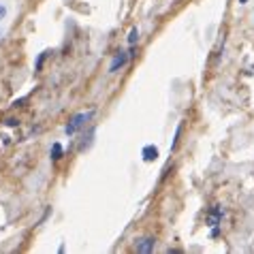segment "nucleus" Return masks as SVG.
Masks as SVG:
<instances>
[{
  "instance_id": "nucleus-1",
  "label": "nucleus",
  "mask_w": 254,
  "mask_h": 254,
  "mask_svg": "<svg viewBox=\"0 0 254 254\" xmlns=\"http://www.w3.org/2000/svg\"><path fill=\"white\" fill-rule=\"evenodd\" d=\"M94 114H96V109H88V111H81V114H75L73 118L68 120V124H66V135L68 137H73V135H77V132H79L83 126H86L90 120L94 118Z\"/></svg>"
},
{
  "instance_id": "nucleus-2",
  "label": "nucleus",
  "mask_w": 254,
  "mask_h": 254,
  "mask_svg": "<svg viewBox=\"0 0 254 254\" xmlns=\"http://www.w3.org/2000/svg\"><path fill=\"white\" fill-rule=\"evenodd\" d=\"M128 60H130V54L120 49V52L114 56V60H111V64H109V73H118V70H122L126 64H128Z\"/></svg>"
},
{
  "instance_id": "nucleus-3",
  "label": "nucleus",
  "mask_w": 254,
  "mask_h": 254,
  "mask_svg": "<svg viewBox=\"0 0 254 254\" xmlns=\"http://www.w3.org/2000/svg\"><path fill=\"white\" fill-rule=\"evenodd\" d=\"M135 250L139 254H152L154 250H156V239H154V237H143L141 242H137Z\"/></svg>"
},
{
  "instance_id": "nucleus-4",
  "label": "nucleus",
  "mask_w": 254,
  "mask_h": 254,
  "mask_svg": "<svg viewBox=\"0 0 254 254\" xmlns=\"http://www.w3.org/2000/svg\"><path fill=\"white\" fill-rule=\"evenodd\" d=\"M222 216H224V211H222V207L220 205H214L209 209V218H207V224L211 229L214 227H220V222H222Z\"/></svg>"
},
{
  "instance_id": "nucleus-5",
  "label": "nucleus",
  "mask_w": 254,
  "mask_h": 254,
  "mask_svg": "<svg viewBox=\"0 0 254 254\" xmlns=\"http://www.w3.org/2000/svg\"><path fill=\"white\" fill-rule=\"evenodd\" d=\"M141 158H143V162H154L158 160V147L156 145H145L143 150H141Z\"/></svg>"
},
{
  "instance_id": "nucleus-6",
  "label": "nucleus",
  "mask_w": 254,
  "mask_h": 254,
  "mask_svg": "<svg viewBox=\"0 0 254 254\" xmlns=\"http://www.w3.org/2000/svg\"><path fill=\"white\" fill-rule=\"evenodd\" d=\"M62 156H64V147H62V143L56 141V143L52 145V150H49V158H52L54 162H58Z\"/></svg>"
},
{
  "instance_id": "nucleus-7",
  "label": "nucleus",
  "mask_w": 254,
  "mask_h": 254,
  "mask_svg": "<svg viewBox=\"0 0 254 254\" xmlns=\"http://www.w3.org/2000/svg\"><path fill=\"white\" fill-rule=\"evenodd\" d=\"M126 41H128V45H130V47H135V45L139 43V28H137V26H135V28H130L128 39H126Z\"/></svg>"
},
{
  "instance_id": "nucleus-8",
  "label": "nucleus",
  "mask_w": 254,
  "mask_h": 254,
  "mask_svg": "<svg viewBox=\"0 0 254 254\" xmlns=\"http://www.w3.org/2000/svg\"><path fill=\"white\" fill-rule=\"evenodd\" d=\"M182 128H184V124H178V128H175V135H173V143H171V152L178 150V143H180V135H182Z\"/></svg>"
},
{
  "instance_id": "nucleus-9",
  "label": "nucleus",
  "mask_w": 254,
  "mask_h": 254,
  "mask_svg": "<svg viewBox=\"0 0 254 254\" xmlns=\"http://www.w3.org/2000/svg\"><path fill=\"white\" fill-rule=\"evenodd\" d=\"M45 58H47V52H43V54H39V58H37V64H34V70H41V66H43V62H45Z\"/></svg>"
},
{
  "instance_id": "nucleus-10",
  "label": "nucleus",
  "mask_w": 254,
  "mask_h": 254,
  "mask_svg": "<svg viewBox=\"0 0 254 254\" xmlns=\"http://www.w3.org/2000/svg\"><path fill=\"white\" fill-rule=\"evenodd\" d=\"M4 15H6V6L0 4V19H4Z\"/></svg>"
},
{
  "instance_id": "nucleus-11",
  "label": "nucleus",
  "mask_w": 254,
  "mask_h": 254,
  "mask_svg": "<svg viewBox=\"0 0 254 254\" xmlns=\"http://www.w3.org/2000/svg\"><path fill=\"white\" fill-rule=\"evenodd\" d=\"M246 2H248V0H239V4H246Z\"/></svg>"
},
{
  "instance_id": "nucleus-12",
  "label": "nucleus",
  "mask_w": 254,
  "mask_h": 254,
  "mask_svg": "<svg viewBox=\"0 0 254 254\" xmlns=\"http://www.w3.org/2000/svg\"><path fill=\"white\" fill-rule=\"evenodd\" d=\"M0 37H2V32H0Z\"/></svg>"
}]
</instances>
